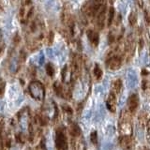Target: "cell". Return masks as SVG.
Wrapping results in <instances>:
<instances>
[{"label": "cell", "instance_id": "obj_1", "mask_svg": "<svg viewBox=\"0 0 150 150\" xmlns=\"http://www.w3.org/2000/svg\"><path fill=\"white\" fill-rule=\"evenodd\" d=\"M106 5V0H87L82 7V13L86 19L94 20L98 11Z\"/></svg>", "mask_w": 150, "mask_h": 150}, {"label": "cell", "instance_id": "obj_2", "mask_svg": "<svg viewBox=\"0 0 150 150\" xmlns=\"http://www.w3.org/2000/svg\"><path fill=\"white\" fill-rule=\"evenodd\" d=\"M118 130L120 135H132V115L129 110H123L119 115Z\"/></svg>", "mask_w": 150, "mask_h": 150}, {"label": "cell", "instance_id": "obj_3", "mask_svg": "<svg viewBox=\"0 0 150 150\" xmlns=\"http://www.w3.org/2000/svg\"><path fill=\"white\" fill-rule=\"evenodd\" d=\"M136 50V41L133 35H129L123 43V55L127 62L132 59Z\"/></svg>", "mask_w": 150, "mask_h": 150}, {"label": "cell", "instance_id": "obj_4", "mask_svg": "<svg viewBox=\"0 0 150 150\" xmlns=\"http://www.w3.org/2000/svg\"><path fill=\"white\" fill-rule=\"evenodd\" d=\"M33 6L31 0H23L22 5L20 7V11H19V17H20V21L23 23H26L29 22L33 15Z\"/></svg>", "mask_w": 150, "mask_h": 150}, {"label": "cell", "instance_id": "obj_5", "mask_svg": "<svg viewBox=\"0 0 150 150\" xmlns=\"http://www.w3.org/2000/svg\"><path fill=\"white\" fill-rule=\"evenodd\" d=\"M28 91L31 97L36 100H42L44 98V86L39 81H33L28 86Z\"/></svg>", "mask_w": 150, "mask_h": 150}, {"label": "cell", "instance_id": "obj_6", "mask_svg": "<svg viewBox=\"0 0 150 150\" xmlns=\"http://www.w3.org/2000/svg\"><path fill=\"white\" fill-rule=\"evenodd\" d=\"M82 68H83V61L82 57L79 54H75L71 60V81H76L80 77V75L82 73Z\"/></svg>", "mask_w": 150, "mask_h": 150}, {"label": "cell", "instance_id": "obj_7", "mask_svg": "<svg viewBox=\"0 0 150 150\" xmlns=\"http://www.w3.org/2000/svg\"><path fill=\"white\" fill-rule=\"evenodd\" d=\"M55 145L56 148L60 150H65L68 148V141L66 137L65 131L62 129H59L55 134Z\"/></svg>", "mask_w": 150, "mask_h": 150}, {"label": "cell", "instance_id": "obj_8", "mask_svg": "<svg viewBox=\"0 0 150 150\" xmlns=\"http://www.w3.org/2000/svg\"><path fill=\"white\" fill-rule=\"evenodd\" d=\"M140 104L139 96L137 93H133L129 97L128 101H127V106H128V110L131 115H135L136 112L138 110V107Z\"/></svg>", "mask_w": 150, "mask_h": 150}, {"label": "cell", "instance_id": "obj_9", "mask_svg": "<svg viewBox=\"0 0 150 150\" xmlns=\"http://www.w3.org/2000/svg\"><path fill=\"white\" fill-rule=\"evenodd\" d=\"M106 8H107V5L98 11V13L97 14L96 17L94 18V20H93L98 30H101L102 28L104 27L105 20H106Z\"/></svg>", "mask_w": 150, "mask_h": 150}, {"label": "cell", "instance_id": "obj_10", "mask_svg": "<svg viewBox=\"0 0 150 150\" xmlns=\"http://www.w3.org/2000/svg\"><path fill=\"white\" fill-rule=\"evenodd\" d=\"M119 144L124 149H131L134 147L135 141L132 135H120Z\"/></svg>", "mask_w": 150, "mask_h": 150}, {"label": "cell", "instance_id": "obj_11", "mask_svg": "<svg viewBox=\"0 0 150 150\" xmlns=\"http://www.w3.org/2000/svg\"><path fill=\"white\" fill-rule=\"evenodd\" d=\"M54 89L55 91V94L57 96L61 97V98H70V90L69 89L66 88L62 83L56 82L54 84Z\"/></svg>", "mask_w": 150, "mask_h": 150}, {"label": "cell", "instance_id": "obj_12", "mask_svg": "<svg viewBox=\"0 0 150 150\" xmlns=\"http://www.w3.org/2000/svg\"><path fill=\"white\" fill-rule=\"evenodd\" d=\"M86 36L90 44L95 48L98 47V43H100V34L98 33V31L94 29H89L86 32Z\"/></svg>", "mask_w": 150, "mask_h": 150}, {"label": "cell", "instance_id": "obj_13", "mask_svg": "<svg viewBox=\"0 0 150 150\" xmlns=\"http://www.w3.org/2000/svg\"><path fill=\"white\" fill-rule=\"evenodd\" d=\"M116 97L117 96L115 95V94L112 93V92H110V94L107 97L106 107L111 112H115V111H116V103H117Z\"/></svg>", "mask_w": 150, "mask_h": 150}, {"label": "cell", "instance_id": "obj_14", "mask_svg": "<svg viewBox=\"0 0 150 150\" xmlns=\"http://www.w3.org/2000/svg\"><path fill=\"white\" fill-rule=\"evenodd\" d=\"M122 89H123V83H122L121 79H116V80H115V81L112 83L111 92L114 93L115 95L118 96L119 94L122 92Z\"/></svg>", "mask_w": 150, "mask_h": 150}, {"label": "cell", "instance_id": "obj_15", "mask_svg": "<svg viewBox=\"0 0 150 150\" xmlns=\"http://www.w3.org/2000/svg\"><path fill=\"white\" fill-rule=\"evenodd\" d=\"M69 132L72 138L74 139H77L80 138L82 136V131L80 127L76 124V123H71L69 127Z\"/></svg>", "mask_w": 150, "mask_h": 150}, {"label": "cell", "instance_id": "obj_16", "mask_svg": "<svg viewBox=\"0 0 150 150\" xmlns=\"http://www.w3.org/2000/svg\"><path fill=\"white\" fill-rule=\"evenodd\" d=\"M150 118V115L147 112H142L138 116V121L141 127H146L147 122Z\"/></svg>", "mask_w": 150, "mask_h": 150}, {"label": "cell", "instance_id": "obj_17", "mask_svg": "<svg viewBox=\"0 0 150 150\" xmlns=\"http://www.w3.org/2000/svg\"><path fill=\"white\" fill-rule=\"evenodd\" d=\"M93 74H94V76H95L97 81H100V80L102 78L103 71H102V69H101V68L100 67V65H98V64H95V66H94Z\"/></svg>", "mask_w": 150, "mask_h": 150}, {"label": "cell", "instance_id": "obj_18", "mask_svg": "<svg viewBox=\"0 0 150 150\" xmlns=\"http://www.w3.org/2000/svg\"><path fill=\"white\" fill-rule=\"evenodd\" d=\"M115 8L111 7L109 8V11H108V16H107V25L111 26L112 25V22L115 20Z\"/></svg>", "mask_w": 150, "mask_h": 150}, {"label": "cell", "instance_id": "obj_19", "mask_svg": "<svg viewBox=\"0 0 150 150\" xmlns=\"http://www.w3.org/2000/svg\"><path fill=\"white\" fill-rule=\"evenodd\" d=\"M137 20H138V17H137V12L132 11L129 15V23L131 26H134L136 23H137Z\"/></svg>", "mask_w": 150, "mask_h": 150}, {"label": "cell", "instance_id": "obj_20", "mask_svg": "<svg viewBox=\"0 0 150 150\" xmlns=\"http://www.w3.org/2000/svg\"><path fill=\"white\" fill-rule=\"evenodd\" d=\"M45 69H46L47 74H48L50 77H54V75L55 73V69H54V67L53 65H52L51 63H48L46 65Z\"/></svg>", "mask_w": 150, "mask_h": 150}, {"label": "cell", "instance_id": "obj_21", "mask_svg": "<svg viewBox=\"0 0 150 150\" xmlns=\"http://www.w3.org/2000/svg\"><path fill=\"white\" fill-rule=\"evenodd\" d=\"M90 141L94 145L98 144V133L97 131H93L90 134Z\"/></svg>", "mask_w": 150, "mask_h": 150}, {"label": "cell", "instance_id": "obj_22", "mask_svg": "<svg viewBox=\"0 0 150 150\" xmlns=\"http://www.w3.org/2000/svg\"><path fill=\"white\" fill-rule=\"evenodd\" d=\"M5 89H6V82L2 78H0V97L4 95Z\"/></svg>", "mask_w": 150, "mask_h": 150}, {"label": "cell", "instance_id": "obj_23", "mask_svg": "<svg viewBox=\"0 0 150 150\" xmlns=\"http://www.w3.org/2000/svg\"><path fill=\"white\" fill-rule=\"evenodd\" d=\"M150 87V84H149V81L147 79H144L143 80V83H142V88L144 91H147L148 88Z\"/></svg>", "mask_w": 150, "mask_h": 150}, {"label": "cell", "instance_id": "obj_24", "mask_svg": "<svg viewBox=\"0 0 150 150\" xmlns=\"http://www.w3.org/2000/svg\"><path fill=\"white\" fill-rule=\"evenodd\" d=\"M63 110H64V112H66V114H68L69 115H71L73 112L71 108L68 105H63Z\"/></svg>", "mask_w": 150, "mask_h": 150}, {"label": "cell", "instance_id": "obj_25", "mask_svg": "<svg viewBox=\"0 0 150 150\" xmlns=\"http://www.w3.org/2000/svg\"><path fill=\"white\" fill-rule=\"evenodd\" d=\"M137 1V3H138V5L141 7V8H143V5H144V3H143V0H136Z\"/></svg>", "mask_w": 150, "mask_h": 150}, {"label": "cell", "instance_id": "obj_26", "mask_svg": "<svg viewBox=\"0 0 150 150\" xmlns=\"http://www.w3.org/2000/svg\"><path fill=\"white\" fill-rule=\"evenodd\" d=\"M2 50H3V48L2 47H0V54H1V53H2Z\"/></svg>", "mask_w": 150, "mask_h": 150}, {"label": "cell", "instance_id": "obj_27", "mask_svg": "<svg viewBox=\"0 0 150 150\" xmlns=\"http://www.w3.org/2000/svg\"><path fill=\"white\" fill-rule=\"evenodd\" d=\"M149 1H150V0H149Z\"/></svg>", "mask_w": 150, "mask_h": 150}]
</instances>
